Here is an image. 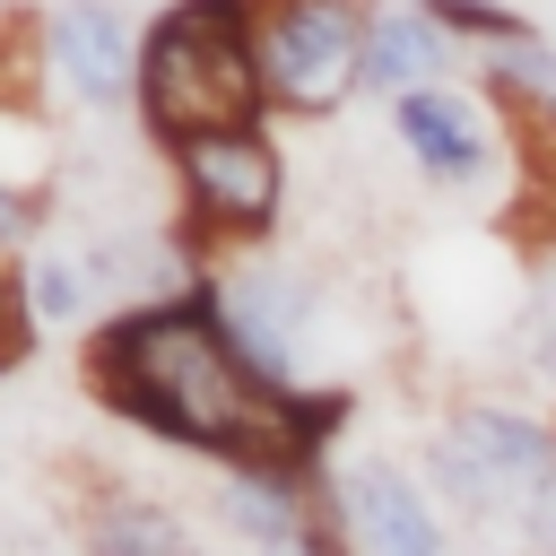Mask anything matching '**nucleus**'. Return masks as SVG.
<instances>
[{
    "label": "nucleus",
    "instance_id": "14",
    "mask_svg": "<svg viewBox=\"0 0 556 556\" xmlns=\"http://www.w3.org/2000/svg\"><path fill=\"white\" fill-rule=\"evenodd\" d=\"M35 356V304H26V269L0 261V374H17Z\"/></svg>",
    "mask_w": 556,
    "mask_h": 556
},
{
    "label": "nucleus",
    "instance_id": "2",
    "mask_svg": "<svg viewBox=\"0 0 556 556\" xmlns=\"http://www.w3.org/2000/svg\"><path fill=\"white\" fill-rule=\"evenodd\" d=\"M269 122L252 61V0H165L139 35V130L156 148Z\"/></svg>",
    "mask_w": 556,
    "mask_h": 556
},
{
    "label": "nucleus",
    "instance_id": "15",
    "mask_svg": "<svg viewBox=\"0 0 556 556\" xmlns=\"http://www.w3.org/2000/svg\"><path fill=\"white\" fill-rule=\"evenodd\" d=\"M0 556H17V547H9V530H0Z\"/></svg>",
    "mask_w": 556,
    "mask_h": 556
},
{
    "label": "nucleus",
    "instance_id": "10",
    "mask_svg": "<svg viewBox=\"0 0 556 556\" xmlns=\"http://www.w3.org/2000/svg\"><path fill=\"white\" fill-rule=\"evenodd\" d=\"M452 35L417 9V0H391V9H374V52H365V87L374 96H417V87H443V70H452Z\"/></svg>",
    "mask_w": 556,
    "mask_h": 556
},
{
    "label": "nucleus",
    "instance_id": "11",
    "mask_svg": "<svg viewBox=\"0 0 556 556\" xmlns=\"http://www.w3.org/2000/svg\"><path fill=\"white\" fill-rule=\"evenodd\" d=\"M26 304H35V330H70V321H87V304H96V252H35L26 261Z\"/></svg>",
    "mask_w": 556,
    "mask_h": 556
},
{
    "label": "nucleus",
    "instance_id": "8",
    "mask_svg": "<svg viewBox=\"0 0 556 556\" xmlns=\"http://www.w3.org/2000/svg\"><path fill=\"white\" fill-rule=\"evenodd\" d=\"M504 130H513V122H504V113H478L452 78H443V87H417V96L391 104V139H400V156H408L426 182H443V191H478V182L513 156Z\"/></svg>",
    "mask_w": 556,
    "mask_h": 556
},
{
    "label": "nucleus",
    "instance_id": "3",
    "mask_svg": "<svg viewBox=\"0 0 556 556\" xmlns=\"http://www.w3.org/2000/svg\"><path fill=\"white\" fill-rule=\"evenodd\" d=\"M426 486L443 513L521 539V521L556 495V426L513 400H460L426 434Z\"/></svg>",
    "mask_w": 556,
    "mask_h": 556
},
{
    "label": "nucleus",
    "instance_id": "9",
    "mask_svg": "<svg viewBox=\"0 0 556 556\" xmlns=\"http://www.w3.org/2000/svg\"><path fill=\"white\" fill-rule=\"evenodd\" d=\"M70 539H78V556H208L182 530V513L130 478H87L70 495Z\"/></svg>",
    "mask_w": 556,
    "mask_h": 556
},
{
    "label": "nucleus",
    "instance_id": "4",
    "mask_svg": "<svg viewBox=\"0 0 556 556\" xmlns=\"http://www.w3.org/2000/svg\"><path fill=\"white\" fill-rule=\"evenodd\" d=\"M165 174H174V208H182V252H200V261L261 252L287 217V148L269 139V122L182 139V148H165Z\"/></svg>",
    "mask_w": 556,
    "mask_h": 556
},
{
    "label": "nucleus",
    "instance_id": "5",
    "mask_svg": "<svg viewBox=\"0 0 556 556\" xmlns=\"http://www.w3.org/2000/svg\"><path fill=\"white\" fill-rule=\"evenodd\" d=\"M382 0H252V61L269 87V113L330 122L365 87Z\"/></svg>",
    "mask_w": 556,
    "mask_h": 556
},
{
    "label": "nucleus",
    "instance_id": "12",
    "mask_svg": "<svg viewBox=\"0 0 556 556\" xmlns=\"http://www.w3.org/2000/svg\"><path fill=\"white\" fill-rule=\"evenodd\" d=\"M452 43H486V52H530L539 43V26L521 17V9H504V0H417Z\"/></svg>",
    "mask_w": 556,
    "mask_h": 556
},
{
    "label": "nucleus",
    "instance_id": "13",
    "mask_svg": "<svg viewBox=\"0 0 556 556\" xmlns=\"http://www.w3.org/2000/svg\"><path fill=\"white\" fill-rule=\"evenodd\" d=\"M521 365H530V382H539V391H556V252L539 261L530 304H521Z\"/></svg>",
    "mask_w": 556,
    "mask_h": 556
},
{
    "label": "nucleus",
    "instance_id": "6",
    "mask_svg": "<svg viewBox=\"0 0 556 556\" xmlns=\"http://www.w3.org/2000/svg\"><path fill=\"white\" fill-rule=\"evenodd\" d=\"M330 504L348 530V556H452V521L426 486V469H400L382 452L330 460Z\"/></svg>",
    "mask_w": 556,
    "mask_h": 556
},
{
    "label": "nucleus",
    "instance_id": "1",
    "mask_svg": "<svg viewBox=\"0 0 556 556\" xmlns=\"http://www.w3.org/2000/svg\"><path fill=\"white\" fill-rule=\"evenodd\" d=\"M78 382L104 417L174 452H200L217 469H243V478H321L330 469L321 452L348 417V391L269 382L208 287L122 304L78 348Z\"/></svg>",
    "mask_w": 556,
    "mask_h": 556
},
{
    "label": "nucleus",
    "instance_id": "16",
    "mask_svg": "<svg viewBox=\"0 0 556 556\" xmlns=\"http://www.w3.org/2000/svg\"><path fill=\"white\" fill-rule=\"evenodd\" d=\"M547 426H556V417H547Z\"/></svg>",
    "mask_w": 556,
    "mask_h": 556
},
{
    "label": "nucleus",
    "instance_id": "7",
    "mask_svg": "<svg viewBox=\"0 0 556 556\" xmlns=\"http://www.w3.org/2000/svg\"><path fill=\"white\" fill-rule=\"evenodd\" d=\"M43 17V70L52 96L87 104V113H139V35L122 0H52Z\"/></svg>",
    "mask_w": 556,
    "mask_h": 556
}]
</instances>
